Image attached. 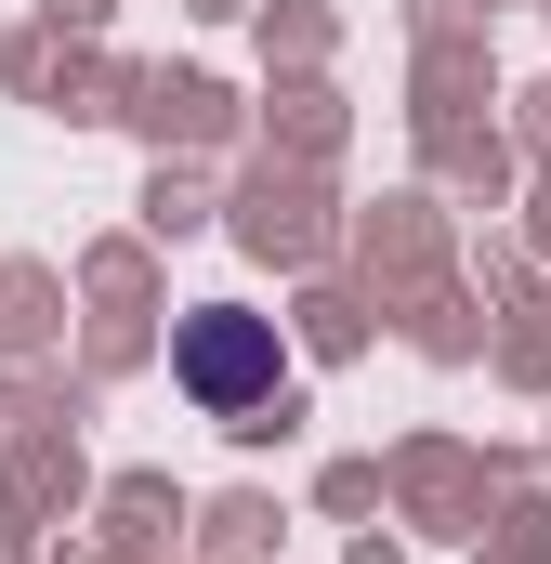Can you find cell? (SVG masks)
I'll return each mask as SVG.
<instances>
[{"label":"cell","instance_id":"obj_1","mask_svg":"<svg viewBox=\"0 0 551 564\" xmlns=\"http://www.w3.org/2000/svg\"><path fill=\"white\" fill-rule=\"evenodd\" d=\"M184 381H197L210 408H263V394H276L263 315H197V328H184Z\"/></svg>","mask_w":551,"mask_h":564}]
</instances>
